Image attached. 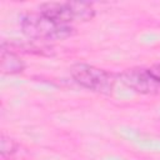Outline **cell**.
<instances>
[{"instance_id": "1", "label": "cell", "mask_w": 160, "mask_h": 160, "mask_svg": "<svg viewBox=\"0 0 160 160\" xmlns=\"http://www.w3.org/2000/svg\"><path fill=\"white\" fill-rule=\"evenodd\" d=\"M21 32L30 41H56L74 35L71 25L60 24L41 12H29L20 18Z\"/></svg>"}, {"instance_id": "2", "label": "cell", "mask_w": 160, "mask_h": 160, "mask_svg": "<svg viewBox=\"0 0 160 160\" xmlns=\"http://www.w3.org/2000/svg\"><path fill=\"white\" fill-rule=\"evenodd\" d=\"M70 76L84 89L101 95H110L114 91L116 76L98 66L76 62L70 66Z\"/></svg>"}, {"instance_id": "3", "label": "cell", "mask_w": 160, "mask_h": 160, "mask_svg": "<svg viewBox=\"0 0 160 160\" xmlns=\"http://www.w3.org/2000/svg\"><path fill=\"white\" fill-rule=\"evenodd\" d=\"M39 12L64 25H71L75 21L85 22L95 16L94 6L80 1L44 2L39 6Z\"/></svg>"}, {"instance_id": "4", "label": "cell", "mask_w": 160, "mask_h": 160, "mask_svg": "<svg viewBox=\"0 0 160 160\" xmlns=\"http://www.w3.org/2000/svg\"><path fill=\"white\" fill-rule=\"evenodd\" d=\"M130 90L144 95H160V64L149 68H130L118 75Z\"/></svg>"}, {"instance_id": "5", "label": "cell", "mask_w": 160, "mask_h": 160, "mask_svg": "<svg viewBox=\"0 0 160 160\" xmlns=\"http://www.w3.org/2000/svg\"><path fill=\"white\" fill-rule=\"evenodd\" d=\"M26 65L24 60L18 55V52H14L9 49L1 48L0 50V70L2 74L14 75L20 74L25 70Z\"/></svg>"}, {"instance_id": "6", "label": "cell", "mask_w": 160, "mask_h": 160, "mask_svg": "<svg viewBox=\"0 0 160 160\" xmlns=\"http://www.w3.org/2000/svg\"><path fill=\"white\" fill-rule=\"evenodd\" d=\"M18 149V142L11 139L10 136H6L5 134H1L0 136V154L2 158H8L16 152Z\"/></svg>"}]
</instances>
